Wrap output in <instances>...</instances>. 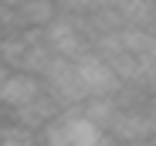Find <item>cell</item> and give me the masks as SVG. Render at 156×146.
<instances>
[{"instance_id": "obj_1", "label": "cell", "mask_w": 156, "mask_h": 146, "mask_svg": "<svg viewBox=\"0 0 156 146\" xmlns=\"http://www.w3.org/2000/svg\"><path fill=\"white\" fill-rule=\"evenodd\" d=\"M41 37H44L48 51L55 55V58H68V61H75L78 55H85L88 48H92L88 44V34L82 27V17H78V14H61V10L41 31Z\"/></svg>"}, {"instance_id": "obj_2", "label": "cell", "mask_w": 156, "mask_h": 146, "mask_svg": "<svg viewBox=\"0 0 156 146\" xmlns=\"http://www.w3.org/2000/svg\"><path fill=\"white\" fill-rule=\"evenodd\" d=\"M41 92L51 95L58 102V109H75V105H82L88 99L82 82H78L75 65L68 58H51L48 61V68L41 71Z\"/></svg>"}, {"instance_id": "obj_3", "label": "cell", "mask_w": 156, "mask_h": 146, "mask_svg": "<svg viewBox=\"0 0 156 146\" xmlns=\"http://www.w3.org/2000/svg\"><path fill=\"white\" fill-rule=\"evenodd\" d=\"M71 65H75L78 82H82V88H85L88 99H109V95H115L119 85H122V82L115 78V71H112L105 61H102V58L92 51V48H88L85 55H78Z\"/></svg>"}, {"instance_id": "obj_4", "label": "cell", "mask_w": 156, "mask_h": 146, "mask_svg": "<svg viewBox=\"0 0 156 146\" xmlns=\"http://www.w3.org/2000/svg\"><path fill=\"white\" fill-rule=\"evenodd\" d=\"M34 95H41V78L37 75H27V71H4V78H0V119L7 112L27 105Z\"/></svg>"}, {"instance_id": "obj_5", "label": "cell", "mask_w": 156, "mask_h": 146, "mask_svg": "<svg viewBox=\"0 0 156 146\" xmlns=\"http://www.w3.org/2000/svg\"><path fill=\"white\" fill-rule=\"evenodd\" d=\"M58 119H61V139H65V146H98L102 139H105V133H102L95 123H88V119L78 112V105L75 109H61Z\"/></svg>"}, {"instance_id": "obj_6", "label": "cell", "mask_w": 156, "mask_h": 146, "mask_svg": "<svg viewBox=\"0 0 156 146\" xmlns=\"http://www.w3.org/2000/svg\"><path fill=\"white\" fill-rule=\"evenodd\" d=\"M61 109H58V102L51 99V95H34V99L27 102V105H20V109H14V112H7L4 119H10V123H17L20 129H31V133H37L41 126H48L51 119H55Z\"/></svg>"}, {"instance_id": "obj_7", "label": "cell", "mask_w": 156, "mask_h": 146, "mask_svg": "<svg viewBox=\"0 0 156 146\" xmlns=\"http://www.w3.org/2000/svg\"><path fill=\"white\" fill-rule=\"evenodd\" d=\"M55 17H58L55 0H24V4L14 7V27L17 31H44Z\"/></svg>"}, {"instance_id": "obj_8", "label": "cell", "mask_w": 156, "mask_h": 146, "mask_svg": "<svg viewBox=\"0 0 156 146\" xmlns=\"http://www.w3.org/2000/svg\"><path fill=\"white\" fill-rule=\"evenodd\" d=\"M112 10L122 27H136V31L156 27V0H112Z\"/></svg>"}, {"instance_id": "obj_9", "label": "cell", "mask_w": 156, "mask_h": 146, "mask_svg": "<svg viewBox=\"0 0 156 146\" xmlns=\"http://www.w3.org/2000/svg\"><path fill=\"white\" fill-rule=\"evenodd\" d=\"M78 112L105 133L109 123H112V116H115V99H112V95H109V99H85L82 105H78Z\"/></svg>"}, {"instance_id": "obj_10", "label": "cell", "mask_w": 156, "mask_h": 146, "mask_svg": "<svg viewBox=\"0 0 156 146\" xmlns=\"http://www.w3.org/2000/svg\"><path fill=\"white\" fill-rule=\"evenodd\" d=\"M112 146H156L153 139H119V143H112Z\"/></svg>"}, {"instance_id": "obj_11", "label": "cell", "mask_w": 156, "mask_h": 146, "mask_svg": "<svg viewBox=\"0 0 156 146\" xmlns=\"http://www.w3.org/2000/svg\"><path fill=\"white\" fill-rule=\"evenodd\" d=\"M4 7H17V4H24V0H0Z\"/></svg>"}, {"instance_id": "obj_12", "label": "cell", "mask_w": 156, "mask_h": 146, "mask_svg": "<svg viewBox=\"0 0 156 146\" xmlns=\"http://www.w3.org/2000/svg\"><path fill=\"white\" fill-rule=\"evenodd\" d=\"M98 146H112V139H109V136H105V139H102V143H98Z\"/></svg>"}]
</instances>
